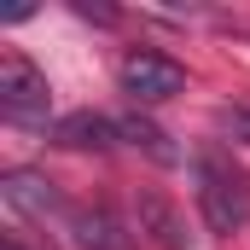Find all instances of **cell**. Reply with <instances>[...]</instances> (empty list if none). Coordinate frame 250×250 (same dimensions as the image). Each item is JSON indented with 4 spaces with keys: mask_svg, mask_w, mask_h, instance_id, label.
Listing matches in <instances>:
<instances>
[{
    "mask_svg": "<svg viewBox=\"0 0 250 250\" xmlns=\"http://www.w3.org/2000/svg\"><path fill=\"white\" fill-rule=\"evenodd\" d=\"M198 209L209 233H239L250 227V175L227 157V151H198Z\"/></svg>",
    "mask_w": 250,
    "mask_h": 250,
    "instance_id": "cell-1",
    "label": "cell"
},
{
    "mask_svg": "<svg viewBox=\"0 0 250 250\" xmlns=\"http://www.w3.org/2000/svg\"><path fill=\"white\" fill-rule=\"evenodd\" d=\"M0 117L12 128H41L53 117V87L23 53H0Z\"/></svg>",
    "mask_w": 250,
    "mask_h": 250,
    "instance_id": "cell-2",
    "label": "cell"
},
{
    "mask_svg": "<svg viewBox=\"0 0 250 250\" xmlns=\"http://www.w3.org/2000/svg\"><path fill=\"white\" fill-rule=\"evenodd\" d=\"M117 82H123V93L134 105H163V99L187 93V64L169 59V53H157V47H134L117 64Z\"/></svg>",
    "mask_w": 250,
    "mask_h": 250,
    "instance_id": "cell-3",
    "label": "cell"
},
{
    "mask_svg": "<svg viewBox=\"0 0 250 250\" xmlns=\"http://www.w3.org/2000/svg\"><path fill=\"white\" fill-rule=\"evenodd\" d=\"M0 198L18 215H29V221H70V204L59 198V187L41 169H6L0 175Z\"/></svg>",
    "mask_w": 250,
    "mask_h": 250,
    "instance_id": "cell-4",
    "label": "cell"
},
{
    "mask_svg": "<svg viewBox=\"0 0 250 250\" xmlns=\"http://www.w3.org/2000/svg\"><path fill=\"white\" fill-rule=\"evenodd\" d=\"M134 215H140V233H146L157 250H192L187 215H181L163 192H140V198H134Z\"/></svg>",
    "mask_w": 250,
    "mask_h": 250,
    "instance_id": "cell-5",
    "label": "cell"
},
{
    "mask_svg": "<svg viewBox=\"0 0 250 250\" xmlns=\"http://www.w3.org/2000/svg\"><path fill=\"white\" fill-rule=\"evenodd\" d=\"M64 227L76 233V245H82V250H134L128 227L111 215V209H70Z\"/></svg>",
    "mask_w": 250,
    "mask_h": 250,
    "instance_id": "cell-6",
    "label": "cell"
},
{
    "mask_svg": "<svg viewBox=\"0 0 250 250\" xmlns=\"http://www.w3.org/2000/svg\"><path fill=\"white\" fill-rule=\"evenodd\" d=\"M53 140L70 146V151H111L123 134H117V117H99V111H76L53 128Z\"/></svg>",
    "mask_w": 250,
    "mask_h": 250,
    "instance_id": "cell-7",
    "label": "cell"
},
{
    "mask_svg": "<svg viewBox=\"0 0 250 250\" xmlns=\"http://www.w3.org/2000/svg\"><path fill=\"white\" fill-rule=\"evenodd\" d=\"M117 134H123L128 146H140L146 157H157V163H181V151L169 146V134H163L157 123H146L140 111H128V117H117Z\"/></svg>",
    "mask_w": 250,
    "mask_h": 250,
    "instance_id": "cell-8",
    "label": "cell"
},
{
    "mask_svg": "<svg viewBox=\"0 0 250 250\" xmlns=\"http://www.w3.org/2000/svg\"><path fill=\"white\" fill-rule=\"evenodd\" d=\"M76 12H82V18H99V23H117V12H111V6H87V0H82Z\"/></svg>",
    "mask_w": 250,
    "mask_h": 250,
    "instance_id": "cell-9",
    "label": "cell"
},
{
    "mask_svg": "<svg viewBox=\"0 0 250 250\" xmlns=\"http://www.w3.org/2000/svg\"><path fill=\"white\" fill-rule=\"evenodd\" d=\"M0 250H23V245H18V233H12V239H6V245H0Z\"/></svg>",
    "mask_w": 250,
    "mask_h": 250,
    "instance_id": "cell-10",
    "label": "cell"
}]
</instances>
